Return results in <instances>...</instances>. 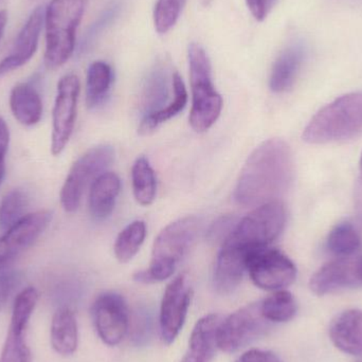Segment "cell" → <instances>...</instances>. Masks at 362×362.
<instances>
[{
  "instance_id": "7",
  "label": "cell",
  "mask_w": 362,
  "mask_h": 362,
  "mask_svg": "<svg viewBox=\"0 0 362 362\" xmlns=\"http://www.w3.org/2000/svg\"><path fill=\"white\" fill-rule=\"evenodd\" d=\"M114 158L112 146L103 144L87 151L72 165L59 195L66 212L78 210L87 187L105 172Z\"/></svg>"
},
{
  "instance_id": "27",
  "label": "cell",
  "mask_w": 362,
  "mask_h": 362,
  "mask_svg": "<svg viewBox=\"0 0 362 362\" xmlns=\"http://www.w3.org/2000/svg\"><path fill=\"white\" fill-rule=\"evenodd\" d=\"M114 82L112 66L103 61H95L87 70L86 103L89 108L97 107L107 97Z\"/></svg>"
},
{
  "instance_id": "34",
  "label": "cell",
  "mask_w": 362,
  "mask_h": 362,
  "mask_svg": "<svg viewBox=\"0 0 362 362\" xmlns=\"http://www.w3.org/2000/svg\"><path fill=\"white\" fill-rule=\"evenodd\" d=\"M23 274L19 272H4L0 274V310L8 303L17 287L21 285Z\"/></svg>"
},
{
  "instance_id": "22",
  "label": "cell",
  "mask_w": 362,
  "mask_h": 362,
  "mask_svg": "<svg viewBox=\"0 0 362 362\" xmlns=\"http://www.w3.org/2000/svg\"><path fill=\"white\" fill-rule=\"evenodd\" d=\"M51 346L57 354L70 356L78 344V327L76 315L70 308H62L55 313L51 322Z\"/></svg>"
},
{
  "instance_id": "11",
  "label": "cell",
  "mask_w": 362,
  "mask_h": 362,
  "mask_svg": "<svg viewBox=\"0 0 362 362\" xmlns=\"http://www.w3.org/2000/svg\"><path fill=\"white\" fill-rule=\"evenodd\" d=\"M37 301L38 291L34 287H27L15 298L0 362H32L31 351L27 342V329Z\"/></svg>"
},
{
  "instance_id": "10",
  "label": "cell",
  "mask_w": 362,
  "mask_h": 362,
  "mask_svg": "<svg viewBox=\"0 0 362 362\" xmlns=\"http://www.w3.org/2000/svg\"><path fill=\"white\" fill-rule=\"evenodd\" d=\"M80 90V80L76 74H66L57 83L51 135V153L53 156L61 155L69 144L76 125Z\"/></svg>"
},
{
  "instance_id": "3",
  "label": "cell",
  "mask_w": 362,
  "mask_h": 362,
  "mask_svg": "<svg viewBox=\"0 0 362 362\" xmlns=\"http://www.w3.org/2000/svg\"><path fill=\"white\" fill-rule=\"evenodd\" d=\"M362 136V93H348L319 110L303 132L310 144H337Z\"/></svg>"
},
{
  "instance_id": "13",
  "label": "cell",
  "mask_w": 362,
  "mask_h": 362,
  "mask_svg": "<svg viewBox=\"0 0 362 362\" xmlns=\"http://www.w3.org/2000/svg\"><path fill=\"white\" fill-rule=\"evenodd\" d=\"M193 298V289L185 274L176 276L165 288L160 306V334L165 344H171L180 335Z\"/></svg>"
},
{
  "instance_id": "30",
  "label": "cell",
  "mask_w": 362,
  "mask_h": 362,
  "mask_svg": "<svg viewBox=\"0 0 362 362\" xmlns=\"http://www.w3.org/2000/svg\"><path fill=\"white\" fill-rule=\"evenodd\" d=\"M264 317L272 323L288 322L297 315L298 304L293 293L282 289L261 301Z\"/></svg>"
},
{
  "instance_id": "20",
  "label": "cell",
  "mask_w": 362,
  "mask_h": 362,
  "mask_svg": "<svg viewBox=\"0 0 362 362\" xmlns=\"http://www.w3.org/2000/svg\"><path fill=\"white\" fill-rule=\"evenodd\" d=\"M121 191V180L117 174L104 172L89 189V211L95 221H103L112 215Z\"/></svg>"
},
{
  "instance_id": "39",
  "label": "cell",
  "mask_w": 362,
  "mask_h": 362,
  "mask_svg": "<svg viewBox=\"0 0 362 362\" xmlns=\"http://www.w3.org/2000/svg\"><path fill=\"white\" fill-rule=\"evenodd\" d=\"M355 261H356L357 274H358L359 281H361L362 285V253L356 255Z\"/></svg>"
},
{
  "instance_id": "28",
  "label": "cell",
  "mask_w": 362,
  "mask_h": 362,
  "mask_svg": "<svg viewBox=\"0 0 362 362\" xmlns=\"http://www.w3.org/2000/svg\"><path fill=\"white\" fill-rule=\"evenodd\" d=\"M134 196L138 204L150 206L157 194V178L150 161L144 156L136 159L132 168Z\"/></svg>"
},
{
  "instance_id": "40",
  "label": "cell",
  "mask_w": 362,
  "mask_h": 362,
  "mask_svg": "<svg viewBox=\"0 0 362 362\" xmlns=\"http://www.w3.org/2000/svg\"><path fill=\"white\" fill-rule=\"evenodd\" d=\"M4 173H6V165H0V185L4 180Z\"/></svg>"
},
{
  "instance_id": "5",
  "label": "cell",
  "mask_w": 362,
  "mask_h": 362,
  "mask_svg": "<svg viewBox=\"0 0 362 362\" xmlns=\"http://www.w3.org/2000/svg\"><path fill=\"white\" fill-rule=\"evenodd\" d=\"M187 55L192 91L189 124L197 133H204L221 116L223 98L213 84L212 66L206 50L199 44L192 42Z\"/></svg>"
},
{
  "instance_id": "36",
  "label": "cell",
  "mask_w": 362,
  "mask_h": 362,
  "mask_svg": "<svg viewBox=\"0 0 362 362\" xmlns=\"http://www.w3.org/2000/svg\"><path fill=\"white\" fill-rule=\"evenodd\" d=\"M235 362H283L282 359L270 351L253 350L247 351L246 353L238 357Z\"/></svg>"
},
{
  "instance_id": "1",
  "label": "cell",
  "mask_w": 362,
  "mask_h": 362,
  "mask_svg": "<svg viewBox=\"0 0 362 362\" xmlns=\"http://www.w3.org/2000/svg\"><path fill=\"white\" fill-rule=\"evenodd\" d=\"M295 176L291 148L279 138L259 144L247 159L240 172L234 200L240 206H257L281 200Z\"/></svg>"
},
{
  "instance_id": "31",
  "label": "cell",
  "mask_w": 362,
  "mask_h": 362,
  "mask_svg": "<svg viewBox=\"0 0 362 362\" xmlns=\"http://www.w3.org/2000/svg\"><path fill=\"white\" fill-rule=\"evenodd\" d=\"M27 204V195L21 189L8 192L0 202V230L6 231L27 215L25 214Z\"/></svg>"
},
{
  "instance_id": "19",
  "label": "cell",
  "mask_w": 362,
  "mask_h": 362,
  "mask_svg": "<svg viewBox=\"0 0 362 362\" xmlns=\"http://www.w3.org/2000/svg\"><path fill=\"white\" fill-rule=\"evenodd\" d=\"M336 348L352 356H362V310H348L337 315L329 327Z\"/></svg>"
},
{
  "instance_id": "35",
  "label": "cell",
  "mask_w": 362,
  "mask_h": 362,
  "mask_svg": "<svg viewBox=\"0 0 362 362\" xmlns=\"http://www.w3.org/2000/svg\"><path fill=\"white\" fill-rule=\"evenodd\" d=\"M276 0H246L247 6L255 21H264L276 6Z\"/></svg>"
},
{
  "instance_id": "15",
  "label": "cell",
  "mask_w": 362,
  "mask_h": 362,
  "mask_svg": "<svg viewBox=\"0 0 362 362\" xmlns=\"http://www.w3.org/2000/svg\"><path fill=\"white\" fill-rule=\"evenodd\" d=\"M361 286L355 257L336 259L319 268L310 281V291L325 296L344 289Z\"/></svg>"
},
{
  "instance_id": "32",
  "label": "cell",
  "mask_w": 362,
  "mask_h": 362,
  "mask_svg": "<svg viewBox=\"0 0 362 362\" xmlns=\"http://www.w3.org/2000/svg\"><path fill=\"white\" fill-rule=\"evenodd\" d=\"M187 0H157L154 10L155 29L165 34L173 29L180 19Z\"/></svg>"
},
{
  "instance_id": "29",
  "label": "cell",
  "mask_w": 362,
  "mask_h": 362,
  "mask_svg": "<svg viewBox=\"0 0 362 362\" xmlns=\"http://www.w3.org/2000/svg\"><path fill=\"white\" fill-rule=\"evenodd\" d=\"M146 236L144 221H135L127 225L117 236L114 251L120 263H129L139 252Z\"/></svg>"
},
{
  "instance_id": "17",
  "label": "cell",
  "mask_w": 362,
  "mask_h": 362,
  "mask_svg": "<svg viewBox=\"0 0 362 362\" xmlns=\"http://www.w3.org/2000/svg\"><path fill=\"white\" fill-rule=\"evenodd\" d=\"M252 253L230 245H221L213 272V286L221 295H231L240 286Z\"/></svg>"
},
{
  "instance_id": "6",
  "label": "cell",
  "mask_w": 362,
  "mask_h": 362,
  "mask_svg": "<svg viewBox=\"0 0 362 362\" xmlns=\"http://www.w3.org/2000/svg\"><path fill=\"white\" fill-rule=\"evenodd\" d=\"M286 223L287 210L284 202L282 200L267 202L257 206L238 221L223 244L253 253L269 247L283 233Z\"/></svg>"
},
{
  "instance_id": "24",
  "label": "cell",
  "mask_w": 362,
  "mask_h": 362,
  "mask_svg": "<svg viewBox=\"0 0 362 362\" xmlns=\"http://www.w3.org/2000/svg\"><path fill=\"white\" fill-rule=\"evenodd\" d=\"M362 247V235L351 221L337 223L327 236V248L336 259L356 257Z\"/></svg>"
},
{
  "instance_id": "18",
  "label": "cell",
  "mask_w": 362,
  "mask_h": 362,
  "mask_svg": "<svg viewBox=\"0 0 362 362\" xmlns=\"http://www.w3.org/2000/svg\"><path fill=\"white\" fill-rule=\"evenodd\" d=\"M223 317L216 314H209L196 322L191 337L189 348L181 362H211L218 349L219 325Z\"/></svg>"
},
{
  "instance_id": "4",
  "label": "cell",
  "mask_w": 362,
  "mask_h": 362,
  "mask_svg": "<svg viewBox=\"0 0 362 362\" xmlns=\"http://www.w3.org/2000/svg\"><path fill=\"white\" fill-rule=\"evenodd\" d=\"M87 2L88 0H51L45 8V64L49 69L62 67L74 54L76 31Z\"/></svg>"
},
{
  "instance_id": "21",
  "label": "cell",
  "mask_w": 362,
  "mask_h": 362,
  "mask_svg": "<svg viewBox=\"0 0 362 362\" xmlns=\"http://www.w3.org/2000/svg\"><path fill=\"white\" fill-rule=\"evenodd\" d=\"M303 59V48L299 45L287 47L280 53L270 72L269 87L274 93H285L293 88Z\"/></svg>"
},
{
  "instance_id": "9",
  "label": "cell",
  "mask_w": 362,
  "mask_h": 362,
  "mask_svg": "<svg viewBox=\"0 0 362 362\" xmlns=\"http://www.w3.org/2000/svg\"><path fill=\"white\" fill-rule=\"evenodd\" d=\"M253 284L264 291H282L297 278V267L287 255L278 249H259L250 255L247 264Z\"/></svg>"
},
{
  "instance_id": "33",
  "label": "cell",
  "mask_w": 362,
  "mask_h": 362,
  "mask_svg": "<svg viewBox=\"0 0 362 362\" xmlns=\"http://www.w3.org/2000/svg\"><path fill=\"white\" fill-rule=\"evenodd\" d=\"M238 223V218L232 216V215H225V216L219 217L209 228L206 238L210 242L223 244L229 238Z\"/></svg>"
},
{
  "instance_id": "26",
  "label": "cell",
  "mask_w": 362,
  "mask_h": 362,
  "mask_svg": "<svg viewBox=\"0 0 362 362\" xmlns=\"http://www.w3.org/2000/svg\"><path fill=\"white\" fill-rule=\"evenodd\" d=\"M169 97V80L163 67H157L148 74L142 90L141 106L144 116L167 107Z\"/></svg>"
},
{
  "instance_id": "37",
  "label": "cell",
  "mask_w": 362,
  "mask_h": 362,
  "mask_svg": "<svg viewBox=\"0 0 362 362\" xmlns=\"http://www.w3.org/2000/svg\"><path fill=\"white\" fill-rule=\"evenodd\" d=\"M8 144H10V132L6 121L0 117V165H6Z\"/></svg>"
},
{
  "instance_id": "25",
  "label": "cell",
  "mask_w": 362,
  "mask_h": 362,
  "mask_svg": "<svg viewBox=\"0 0 362 362\" xmlns=\"http://www.w3.org/2000/svg\"><path fill=\"white\" fill-rule=\"evenodd\" d=\"M172 82H173V100L163 110L144 116L139 127V133L141 135H148V134L152 133L159 125L177 116L180 112L185 110L187 103V91L185 82L178 72H175L172 76Z\"/></svg>"
},
{
  "instance_id": "2",
  "label": "cell",
  "mask_w": 362,
  "mask_h": 362,
  "mask_svg": "<svg viewBox=\"0 0 362 362\" xmlns=\"http://www.w3.org/2000/svg\"><path fill=\"white\" fill-rule=\"evenodd\" d=\"M199 227L197 217L185 216L163 228L155 238L150 267L136 272L135 281L153 284L171 278L195 242Z\"/></svg>"
},
{
  "instance_id": "38",
  "label": "cell",
  "mask_w": 362,
  "mask_h": 362,
  "mask_svg": "<svg viewBox=\"0 0 362 362\" xmlns=\"http://www.w3.org/2000/svg\"><path fill=\"white\" fill-rule=\"evenodd\" d=\"M6 23H8V14H6V11H0V40H1L2 36H4Z\"/></svg>"
},
{
  "instance_id": "8",
  "label": "cell",
  "mask_w": 362,
  "mask_h": 362,
  "mask_svg": "<svg viewBox=\"0 0 362 362\" xmlns=\"http://www.w3.org/2000/svg\"><path fill=\"white\" fill-rule=\"evenodd\" d=\"M272 322L264 317L261 302L247 304L227 318L223 319L218 329V349L234 353L265 335Z\"/></svg>"
},
{
  "instance_id": "41",
  "label": "cell",
  "mask_w": 362,
  "mask_h": 362,
  "mask_svg": "<svg viewBox=\"0 0 362 362\" xmlns=\"http://www.w3.org/2000/svg\"><path fill=\"white\" fill-rule=\"evenodd\" d=\"M359 173H361V180L362 181V153H361V161H359Z\"/></svg>"
},
{
  "instance_id": "16",
  "label": "cell",
  "mask_w": 362,
  "mask_h": 362,
  "mask_svg": "<svg viewBox=\"0 0 362 362\" xmlns=\"http://www.w3.org/2000/svg\"><path fill=\"white\" fill-rule=\"evenodd\" d=\"M44 19L45 8L42 6H38L32 12L23 27L21 28L11 54L0 62V76H6L23 67L33 57L37 50Z\"/></svg>"
},
{
  "instance_id": "12",
  "label": "cell",
  "mask_w": 362,
  "mask_h": 362,
  "mask_svg": "<svg viewBox=\"0 0 362 362\" xmlns=\"http://www.w3.org/2000/svg\"><path fill=\"white\" fill-rule=\"evenodd\" d=\"M91 316L98 336L107 346H118L129 333V306L119 293H101L93 302Z\"/></svg>"
},
{
  "instance_id": "23",
  "label": "cell",
  "mask_w": 362,
  "mask_h": 362,
  "mask_svg": "<svg viewBox=\"0 0 362 362\" xmlns=\"http://www.w3.org/2000/svg\"><path fill=\"white\" fill-rule=\"evenodd\" d=\"M10 107L15 119L25 127H33L42 119V98L38 91L27 83L17 84L12 89Z\"/></svg>"
},
{
  "instance_id": "14",
  "label": "cell",
  "mask_w": 362,
  "mask_h": 362,
  "mask_svg": "<svg viewBox=\"0 0 362 362\" xmlns=\"http://www.w3.org/2000/svg\"><path fill=\"white\" fill-rule=\"evenodd\" d=\"M52 221V213L37 211L25 215L0 236V270L32 246Z\"/></svg>"
}]
</instances>
